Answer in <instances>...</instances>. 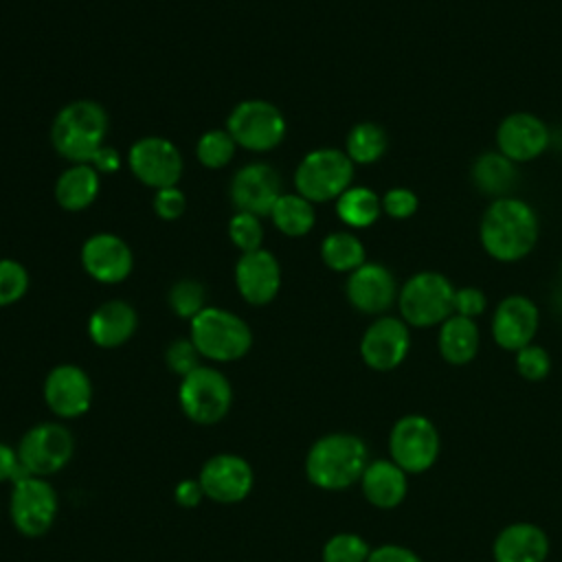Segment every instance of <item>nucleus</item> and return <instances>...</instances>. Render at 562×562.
<instances>
[{
	"label": "nucleus",
	"mask_w": 562,
	"mask_h": 562,
	"mask_svg": "<svg viewBox=\"0 0 562 562\" xmlns=\"http://www.w3.org/2000/svg\"><path fill=\"white\" fill-rule=\"evenodd\" d=\"M479 237L492 259L512 263L533 250L538 241V217L527 202L505 195L485 209Z\"/></svg>",
	"instance_id": "nucleus-1"
},
{
	"label": "nucleus",
	"mask_w": 562,
	"mask_h": 562,
	"mask_svg": "<svg viewBox=\"0 0 562 562\" xmlns=\"http://www.w3.org/2000/svg\"><path fill=\"white\" fill-rule=\"evenodd\" d=\"M369 465L367 443L351 432H329L318 437L305 454L307 481L325 492L347 490L360 481Z\"/></svg>",
	"instance_id": "nucleus-2"
},
{
	"label": "nucleus",
	"mask_w": 562,
	"mask_h": 562,
	"mask_svg": "<svg viewBox=\"0 0 562 562\" xmlns=\"http://www.w3.org/2000/svg\"><path fill=\"white\" fill-rule=\"evenodd\" d=\"M108 112L92 99H75L59 108L50 123V145L70 165H90L105 145Z\"/></svg>",
	"instance_id": "nucleus-3"
},
{
	"label": "nucleus",
	"mask_w": 562,
	"mask_h": 562,
	"mask_svg": "<svg viewBox=\"0 0 562 562\" xmlns=\"http://www.w3.org/2000/svg\"><path fill=\"white\" fill-rule=\"evenodd\" d=\"M189 338L211 362H235L252 347L250 325L235 312L211 305L189 321Z\"/></svg>",
	"instance_id": "nucleus-4"
},
{
	"label": "nucleus",
	"mask_w": 562,
	"mask_h": 562,
	"mask_svg": "<svg viewBox=\"0 0 562 562\" xmlns=\"http://www.w3.org/2000/svg\"><path fill=\"white\" fill-rule=\"evenodd\" d=\"M353 180V162L345 149L318 147L307 151L294 169V191L312 204L329 202L345 193Z\"/></svg>",
	"instance_id": "nucleus-5"
},
{
	"label": "nucleus",
	"mask_w": 562,
	"mask_h": 562,
	"mask_svg": "<svg viewBox=\"0 0 562 562\" xmlns=\"http://www.w3.org/2000/svg\"><path fill=\"white\" fill-rule=\"evenodd\" d=\"M454 288L441 272H417L397 292L402 321L413 327L441 325L454 314Z\"/></svg>",
	"instance_id": "nucleus-6"
},
{
	"label": "nucleus",
	"mask_w": 562,
	"mask_h": 562,
	"mask_svg": "<svg viewBox=\"0 0 562 562\" xmlns=\"http://www.w3.org/2000/svg\"><path fill=\"white\" fill-rule=\"evenodd\" d=\"M178 404L193 424L213 426L228 415L233 404V386L220 369L200 364L180 378Z\"/></svg>",
	"instance_id": "nucleus-7"
},
{
	"label": "nucleus",
	"mask_w": 562,
	"mask_h": 562,
	"mask_svg": "<svg viewBox=\"0 0 562 562\" xmlns=\"http://www.w3.org/2000/svg\"><path fill=\"white\" fill-rule=\"evenodd\" d=\"M285 130L288 123L283 112L266 99H244L226 119V132L237 147L255 154H266L279 147L285 138Z\"/></svg>",
	"instance_id": "nucleus-8"
},
{
	"label": "nucleus",
	"mask_w": 562,
	"mask_h": 562,
	"mask_svg": "<svg viewBox=\"0 0 562 562\" xmlns=\"http://www.w3.org/2000/svg\"><path fill=\"white\" fill-rule=\"evenodd\" d=\"M59 512L55 487L44 476L26 474L18 479L9 496V516L13 527L26 538L44 536Z\"/></svg>",
	"instance_id": "nucleus-9"
},
{
	"label": "nucleus",
	"mask_w": 562,
	"mask_h": 562,
	"mask_svg": "<svg viewBox=\"0 0 562 562\" xmlns=\"http://www.w3.org/2000/svg\"><path fill=\"white\" fill-rule=\"evenodd\" d=\"M15 450L29 474L46 479L68 465L75 452V439L64 424L42 422L22 435Z\"/></svg>",
	"instance_id": "nucleus-10"
},
{
	"label": "nucleus",
	"mask_w": 562,
	"mask_h": 562,
	"mask_svg": "<svg viewBox=\"0 0 562 562\" xmlns=\"http://www.w3.org/2000/svg\"><path fill=\"white\" fill-rule=\"evenodd\" d=\"M441 450L437 426L424 415L400 417L389 435L391 461L406 474H422L432 468Z\"/></svg>",
	"instance_id": "nucleus-11"
},
{
	"label": "nucleus",
	"mask_w": 562,
	"mask_h": 562,
	"mask_svg": "<svg viewBox=\"0 0 562 562\" xmlns=\"http://www.w3.org/2000/svg\"><path fill=\"white\" fill-rule=\"evenodd\" d=\"M127 167L140 184L158 191L178 187L184 171V158L173 140L151 134L140 136L130 145Z\"/></svg>",
	"instance_id": "nucleus-12"
},
{
	"label": "nucleus",
	"mask_w": 562,
	"mask_h": 562,
	"mask_svg": "<svg viewBox=\"0 0 562 562\" xmlns=\"http://www.w3.org/2000/svg\"><path fill=\"white\" fill-rule=\"evenodd\" d=\"M198 481L204 498L220 505H233L241 503L252 492L255 472L244 457L235 452H217L202 463Z\"/></svg>",
	"instance_id": "nucleus-13"
},
{
	"label": "nucleus",
	"mask_w": 562,
	"mask_h": 562,
	"mask_svg": "<svg viewBox=\"0 0 562 562\" xmlns=\"http://www.w3.org/2000/svg\"><path fill=\"white\" fill-rule=\"evenodd\" d=\"M42 395L55 417L75 419L90 411L94 391L90 375L79 364L61 362L46 373Z\"/></svg>",
	"instance_id": "nucleus-14"
},
{
	"label": "nucleus",
	"mask_w": 562,
	"mask_h": 562,
	"mask_svg": "<svg viewBox=\"0 0 562 562\" xmlns=\"http://www.w3.org/2000/svg\"><path fill=\"white\" fill-rule=\"evenodd\" d=\"M83 272L103 285L123 283L134 268V255L130 244L114 233L90 235L79 250Z\"/></svg>",
	"instance_id": "nucleus-15"
},
{
	"label": "nucleus",
	"mask_w": 562,
	"mask_h": 562,
	"mask_svg": "<svg viewBox=\"0 0 562 562\" xmlns=\"http://www.w3.org/2000/svg\"><path fill=\"white\" fill-rule=\"evenodd\" d=\"M281 176L268 162H248L235 171L228 195L235 211L252 213L257 217L270 215L281 195Z\"/></svg>",
	"instance_id": "nucleus-16"
},
{
	"label": "nucleus",
	"mask_w": 562,
	"mask_h": 562,
	"mask_svg": "<svg viewBox=\"0 0 562 562\" xmlns=\"http://www.w3.org/2000/svg\"><path fill=\"white\" fill-rule=\"evenodd\" d=\"M411 349V331L402 318L380 316L360 338V358L373 371H393Z\"/></svg>",
	"instance_id": "nucleus-17"
},
{
	"label": "nucleus",
	"mask_w": 562,
	"mask_h": 562,
	"mask_svg": "<svg viewBox=\"0 0 562 562\" xmlns=\"http://www.w3.org/2000/svg\"><path fill=\"white\" fill-rule=\"evenodd\" d=\"M235 285L239 296L250 305H268L281 290V263L266 250L241 252L235 263Z\"/></svg>",
	"instance_id": "nucleus-18"
},
{
	"label": "nucleus",
	"mask_w": 562,
	"mask_h": 562,
	"mask_svg": "<svg viewBox=\"0 0 562 562\" xmlns=\"http://www.w3.org/2000/svg\"><path fill=\"white\" fill-rule=\"evenodd\" d=\"M347 301L362 314H384L397 299V283L391 270L375 261H364L349 272L345 283Z\"/></svg>",
	"instance_id": "nucleus-19"
},
{
	"label": "nucleus",
	"mask_w": 562,
	"mask_h": 562,
	"mask_svg": "<svg viewBox=\"0 0 562 562\" xmlns=\"http://www.w3.org/2000/svg\"><path fill=\"white\" fill-rule=\"evenodd\" d=\"M538 307L522 294L505 296L492 316L494 342L505 351H518L531 345L538 331Z\"/></svg>",
	"instance_id": "nucleus-20"
},
{
	"label": "nucleus",
	"mask_w": 562,
	"mask_h": 562,
	"mask_svg": "<svg viewBox=\"0 0 562 562\" xmlns=\"http://www.w3.org/2000/svg\"><path fill=\"white\" fill-rule=\"evenodd\" d=\"M496 145L512 162H527L547 149L549 127L536 114L514 112L498 123Z\"/></svg>",
	"instance_id": "nucleus-21"
},
{
	"label": "nucleus",
	"mask_w": 562,
	"mask_h": 562,
	"mask_svg": "<svg viewBox=\"0 0 562 562\" xmlns=\"http://www.w3.org/2000/svg\"><path fill=\"white\" fill-rule=\"evenodd\" d=\"M138 327L136 310L123 299L101 303L88 318V338L101 349L123 347Z\"/></svg>",
	"instance_id": "nucleus-22"
},
{
	"label": "nucleus",
	"mask_w": 562,
	"mask_h": 562,
	"mask_svg": "<svg viewBox=\"0 0 562 562\" xmlns=\"http://www.w3.org/2000/svg\"><path fill=\"white\" fill-rule=\"evenodd\" d=\"M494 562H544L549 538L533 522H512L501 529L492 544Z\"/></svg>",
	"instance_id": "nucleus-23"
},
{
	"label": "nucleus",
	"mask_w": 562,
	"mask_h": 562,
	"mask_svg": "<svg viewBox=\"0 0 562 562\" xmlns=\"http://www.w3.org/2000/svg\"><path fill=\"white\" fill-rule=\"evenodd\" d=\"M362 496L378 509H393L397 507L408 492L406 472L386 459L369 461L360 476Z\"/></svg>",
	"instance_id": "nucleus-24"
},
{
	"label": "nucleus",
	"mask_w": 562,
	"mask_h": 562,
	"mask_svg": "<svg viewBox=\"0 0 562 562\" xmlns=\"http://www.w3.org/2000/svg\"><path fill=\"white\" fill-rule=\"evenodd\" d=\"M101 189V173L92 165H70L55 180V202L68 211L79 213L94 204Z\"/></svg>",
	"instance_id": "nucleus-25"
},
{
	"label": "nucleus",
	"mask_w": 562,
	"mask_h": 562,
	"mask_svg": "<svg viewBox=\"0 0 562 562\" xmlns=\"http://www.w3.org/2000/svg\"><path fill=\"white\" fill-rule=\"evenodd\" d=\"M439 353L450 364H468L479 351V327L472 318L452 314L439 327Z\"/></svg>",
	"instance_id": "nucleus-26"
},
{
	"label": "nucleus",
	"mask_w": 562,
	"mask_h": 562,
	"mask_svg": "<svg viewBox=\"0 0 562 562\" xmlns=\"http://www.w3.org/2000/svg\"><path fill=\"white\" fill-rule=\"evenodd\" d=\"M274 228L285 237H303L316 224V211L310 200L294 193H281L268 215Z\"/></svg>",
	"instance_id": "nucleus-27"
},
{
	"label": "nucleus",
	"mask_w": 562,
	"mask_h": 562,
	"mask_svg": "<svg viewBox=\"0 0 562 562\" xmlns=\"http://www.w3.org/2000/svg\"><path fill=\"white\" fill-rule=\"evenodd\" d=\"M474 187L487 195H503L516 184L518 173L514 162L501 151H485L472 165Z\"/></svg>",
	"instance_id": "nucleus-28"
},
{
	"label": "nucleus",
	"mask_w": 562,
	"mask_h": 562,
	"mask_svg": "<svg viewBox=\"0 0 562 562\" xmlns=\"http://www.w3.org/2000/svg\"><path fill=\"white\" fill-rule=\"evenodd\" d=\"M382 202L375 191L367 187H349L336 198V215L349 228H367L378 222Z\"/></svg>",
	"instance_id": "nucleus-29"
},
{
	"label": "nucleus",
	"mask_w": 562,
	"mask_h": 562,
	"mask_svg": "<svg viewBox=\"0 0 562 562\" xmlns=\"http://www.w3.org/2000/svg\"><path fill=\"white\" fill-rule=\"evenodd\" d=\"M389 138L382 125L373 121L356 123L345 138V154L353 165H371L386 151Z\"/></svg>",
	"instance_id": "nucleus-30"
},
{
	"label": "nucleus",
	"mask_w": 562,
	"mask_h": 562,
	"mask_svg": "<svg viewBox=\"0 0 562 562\" xmlns=\"http://www.w3.org/2000/svg\"><path fill=\"white\" fill-rule=\"evenodd\" d=\"M321 259L334 272H353L364 263V244L347 231L329 233L321 241Z\"/></svg>",
	"instance_id": "nucleus-31"
},
{
	"label": "nucleus",
	"mask_w": 562,
	"mask_h": 562,
	"mask_svg": "<svg viewBox=\"0 0 562 562\" xmlns=\"http://www.w3.org/2000/svg\"><path fill=\"white\" fill-rule=\"evenodd\" d=\"M235 149H237V143L226 132V127L224 130L213 127L198 138L195 158L206 169H222L235 158Z\"/></svg>",
	"instance_id": "nucleus-32"
},
{
	"label": "nucleus",
	"mask_w": 562,
	"mask_h": 562,
	"mask_svg": "<svg viewBox=\"0 0 562 562\" xmlns=\"http://www.w3.org/2000/svg\"><path fill=\"white\" fill-rule=\"evenodd\" d=\"M167 303L178 318L193 321L206 307V290L195 279H178L169 288Z\"/></svg>",
	"instance_id": "nucleus-33"
},
{
	"label": "nucleus",
	"mask_w": 562,
	"mask_h": 562,
	"mask_svg": "<svg viewBox=\"0 0 562 562\" xmlns=\"http://www.w3.org/2000/svg\"><path fill=\"white\" fill-rule=\"evenodd\" d=\"M369 553L371 549L362 536L340 531L327 538V542L323 544L321 558L323 562H367Z\"/></svg>",
	"instance_id": "nucleus-34"
},
{
	"label": "nucleus",
	"mask_w": 562,
	"mask_h": 562,
	"mask_svg": "<svg viewBox=\"0 0 562 562\" xmlns=\"http://www.w3.org/2000/svg\"><path fill=\"white\" fill-rule=\"evenodd\" d=\"M228 239L239 252H252L263 248L261 217L244 211H235L228 220Z\"/></svg>",
	"instance_id": "nucleus-35"
},
{
	"label": "nucleus",
	"mask_w": 562,
	"mask_h": 562,
	"mask_svg": "<svg viewBox=\"0 0 562 562\" xmlns=\"http://www.w3.org/2000/svg\"><path fill=\"white\" fill-rule=\"evenodd\" d=\"M31 285V277L24 263L11 257L0 259V307L18 303Z\"/></svg>",
	"instance_id": "nucleus-36"
},
{
	"label": "nucleus",
	"mask_w": 562,
	"mask_h": 562,
	"mask_svg": "<svg viewBox=\"0 0 562 562\" xmlns=\"http://www.w3.org/2000/svg\"><path fill=\"white\" fill-rule=\"evenodd\" d=\"M516 369L529 382H540L551 371L549 353L538 345H527L516 351Z\"/></svg>",
	"instance_id": "nucleus-37"
},
{
	"label": "nucleus",
	"mask_w": 562,
	"mask_h": 562,
	"mask_svg": "<svg viewBox=\"0 0 562 562\" xmlns=\"http://www.w3.org/2000/svg\"><path fill=\"white\" fill-rule=\"evenodd\" d=\"M200 351L195 349V345L191 342V338H176L173 342H169V347L165 349V362L167 367L176 373V375H187L193 369H198L202 362Z\"/></svg>",
	"instance_id": "nucleus-38"
},
{
	"label": "nucleus",
	"mask_w": 562,
	"mask_h": 562,
	"mask_svg": "<svg viewBox=\"0 0 562 562\" xmlns=\"http://www.w3.org/2000/svg\"><path fill=\"white\" fill-rule=\"evenodd\" d=\"M154 213L165 222H176L182 217L187 209V195L180 187H167L154 191Z\"/></svg>",
	"instance_id": "nucleus-39"
},
{
	"label": "nucleus",
	"mask_w": 562,
	"mask_h": 562,
	"mask_svg": "<svg viewBox=\"0 0 562 562\" xmlns=\"http://www.w3.org/2000/svg\"><path fill=\"white\" fill-rule=\"evenodd\" d=\"M380 202H382V213H386L393 220H406V217L415 215L417 204H419L417 195L411 189H406V187L389 189L380 198Z\"/></svg>",
	"instance_id": "nucleus-40"
},
{
	"label": "nucleus",
	"mask_w": 562,
	"mask_h": 562,
	"mask_svg": "<svg viewBox=\"0 0 562 562\" xmlns=\"http://www.w3.org/2000/svg\"><path fill=\"white\" fill-rule=\"evenodd\" d=\"M487 307V299L483 294V290L479 288H459L454 292V314L465 316V318H476L485 312Z\"/></svg>",
	"instance_id": "nucleus-41"
},
{
	"label": "nucleus",
	"mask_w": 562,
	"mask_h": 562,
	"mask_svg": "<svg viewBox=\"0 0 562 562\" xmlns=\"http://www.w3.org/2000/svg\"><path fill=\"white\" fill-rule=\"evenodd\" d=\"M29 472L22 468L20 459H18V450L11 448L9 443L0 441V483H15L18 479L26 476Z\"/></svg>",
	"instance_id": "nucleus-42"
},
{
	"label": "nucleus",
	"mask_w": 562,
	"mask_h": 562,
	"mask_svg": "<svg viewBox=\"0 0 562 562\" xmlns=\"http://www.w3.org/2000/svg\"><path fill=\"white\" fill-rule=\"evenodd\" d=\"M367 562H422V558L402 544H380L371 549Z\"/></svg>",
	"instance_id": "nucleus-43"
},
{
	"label": "nucleus",
	"mask_w": 562,
	"mask_h": 562,
	"mask_svg": "<svg viewBox=\"0 0 562 562\" xmlns=\"http://www.w3.org/2000/svg\"><path fill=\"white\" fill-rule=\"evenodd\" d=\"M173 498L180 507L184 509H195L200 505V501L204 498V492H202V485L198 479H184L176 485L173 490Z\"/></svg>",
	"instance_id": "nucleus-44"
},
{
	"label": "nucleus",
	"mask_w": 562,
	"mask_h": 562,
	"mask_svg": "<svg viewBox=\"0 0 562 562\" xmlns=\"http://www.w3.org/2000/svg\"><path fill=\"white\" fill-rule=\"evenodd\" d=\"M121 154L112 147V145H103L97 154H94V158L90 160V165L103 176V173H114V171H119L121 169Z\"/></svg>",
	"instance_id": "nucleus-45"
},
{
	"label": "nucleus",
	"mask_w": 562,
	"mask_h": 562,
	"mask_svg": "<svg viewBox=\"0 0 562 562\" xmlns=\"http://www.w3.org/2000/svg\"><path fill=\"white\" fill-rule=\"evenodd\" d=\"M560 274H562V263H560Z\"/></svg>",
	"instance_id": "nucleus-46"
}]
</instances>
